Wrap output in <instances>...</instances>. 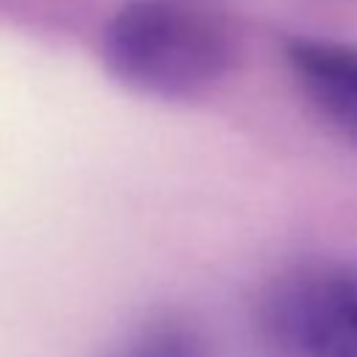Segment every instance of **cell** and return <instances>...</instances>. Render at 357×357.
Masks as SVG:
<instances>
[{
	"mask_svg": "<svg viewBox=\"0 0 357 357\" xmlns=\"http://www.w3.org/2000/svg\"><path fill=\"white\" fill-rule=\"evenodd\" d=\"M237 36L218 0H126L100 33L106 70L128 89L187 100L231 67Z\"/></svg>",
	"mask_w": 357,
	"mask_h": 357,
	"instance_id": "cell-1",
	"label": "cell"
},
{
	"mask_svg": "<svg viewBox=\"0 0 357 357\" xmlns=\"http://www.w3.org/2000/svg\"><path fill=\"white\" fill-rule=\"evenodd\" d=\"M257 326L279 357H357V259L282 268L259 293Z\"/></svg>",
	"mask_w": 357,
	"mask_h": 357,
	"instance_id": "cell-2",
	"label": "cell"
},
{
	"mask_svg": "<svg viewBox=\"0 0 357 357\" xmlns=\"http://www.w3.org/2000/svg\"><path fill=\"white\" fill-rule=\"evenodd\" d=\"M284 59L310 103L357 145V45L329 36H293Z\"/></svg>",
	"mask_w": 357,
	"mask_h": 357,
	"instance_id": "cell-3",
	"label": "cell"
},
{
	"mask_svg": "<svg viewBox=\"0 0 357 357\" xmlns=\"http://www.w3.org/2000/svg\"><path fill=\"white\" fill-rule=\"evenodd\" d=\"M120 357H206L198 332L181 321H159L145 326Z\"/></svg>",
	"mask_w": 357,
	"mask_h": 357,
	"instance_id": "cell-4",
	"label": "cell"
}]
</instances>
